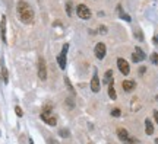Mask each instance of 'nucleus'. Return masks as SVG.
Here are the masks:
<instances>
[{
	"label": "nucleus",
	"mask_w": 158,
	"mask_h": 144,
	"mask_svg": "<svg viewBox=\"0 0 158 144\" xmlns=\"http://www.w3.org/2000/svg\"><path fill=\"white\" fill-rule=\"evenodd\" d=\"M16 10H18V15H19V19L22 21L23 23H32L34 22V10L31 9V6L27 3V2H18L16 5Z\"/></svg>",
	"instance_id": "f257e3e1"
},
{
	"label": "nucleus",
	"mask_w": 158,
	"mask_h": 144,
	"mask_svg": "<svg viewBox=\"0 0 158 144\" xmlns=\"http://www.w3.org/2000/svg\"><path fill=\"white\" fill-rule=\"evenodd\" d=\"M117 135H118V138L122 140L124 144H138V140L132 138V137L129 135V133H127L124 128H117Z\"/></svg>",
	"instance_id": "f03ea898"
},
{
	"label": "nucleus",
	"mask_w": 158,
	"mask_h": 144,
	"mask_svg": "<svg viewBox=\"0 0 158 144\" xmlns=\"http://www.w3.org/2000/svg\"><path fill=\"white\" fill-rule=\"evenodd\" d=\"M76 13H78V16L81 18V19H84V21H86V19H89L91 18L89 7H86L85 5H78V7H76Z\"/></svg>",
	"instance_id": "7ed1b4c3"
},
{
	"label": "nucleus",
	"mask_w": 158,
	"mask_h": 144,
	"mask_svg": "<svg viewBox=\"0 0 158 144\" xmlns=\"http://www.w3.org/2000/svg\"><path fill=\"white\" fill-rule=\"evenodd\" d=\"M68 50H69V44H64L62 48L60 56L57 57V63H59V67H60V68H66V54H68Z\"/></svg>",
	"instance_id": "20e7f679"
},
{
	"label": "nucleus",
	"mask_w": 158,
	"mask_h": 144,
	"mask_svg": "<svg viewBox=\"0 0 158 144\" xmlns=\"http://www.w3.org/2000/svg\"><path fill=\"white\" fill-rule=\"evenodd\" d=\"M38 77L41 80H45L47 79V66H45V60L43 57L38 58Z\"/></svg>",
	"instance_id": "39448f33"
},
{
	"label": "nucleus",
	"mask_w": 158,
	"mask_h": 144,
	"mask_svg": "<svg viewBox=\"0 0 158 144\" xmlns=\"http://www.w3.org/2000/svg\"><path fill=\"white\" fill-rule=\"evenodd\" d=\"M94 53H95V57L98 58V60H102V58L106 57L107 48H106V45L102 44V42H98V44L95 45V50H94Z\"/></svg>",
	"instance_id": "423d86ee"
},
{
	"label": "nucleus",
	"mask_w": 158,
	"mask_h": 144,
	"mask_svg": "<svg viewBox=\"0 0 158 144\" xmlns=\"http://www.w3.org/2000/svg\"><path fill=\"white\" fill-rule=\"evenodd\" d=\"M117 67L118 70L122 72V74H124V76H127L130 72V67H129V63L124 60V58H118L117 60Z\"/></svg>",
	"instance_id": "0eeeda50"
},
{
	"label": "nucleus",
	"mask_w": 158,
	"mask_h": 144,
	"mask_svg": "<svg viewBox=\"0 0 158 144\" xmlns=\"http://www.w3.org/2000/svg\"><path fill=\"white\" fill-rule=\"evenodd\" d=\"M147 58V56H145V53L139 48V47H136L135 48V53L132 54V60L135 61V63H139V61H143Z\"/></svg>",
	"instance_id": "6e6552de"
},
{
	"label": "nucleus",
	"mask_w": 158,
	"mask_h": 144,
	"mask_svg": "<svg viewBox=\"0 0 158 144\" xmlns=\"http://www.w3.org/2000/svg\"><path fill=\"white\" fill-rule=\"evenodd\" d=\"M41 119H43L45 124H48V125H56L57 124L56 116L50 115V114H45V112H41Z\"/></svg>",
	"instance_id": "1a4fd4ad"
},
{
	"label": "nucleus",
	"mask_w": 158,
	"mask_h": 144,
	"mask_svg": "<svg viewBox=\"0 0 158 144\" xmlns=\"http://www.w3.org/2000/svg\"><path fill=\"white\" fill-rule=\"evenodd\" d=\"M91 89H92V92H100V79H98V74L97 72L94 73V77L91 80Z\"/></svg>",
	"instance_id": "9d476101"
},
{
	"label": "nucleus",
	"mask_w": 158,
	"mask_h": 144,
	"mask_svg": "<svg viewBox=\"0 0 158 144\" xmlns=\"http://www.w3.org/2000/svg\"><path fill=\"white\" fill-rule=\"evenodd\" d=\"M122 86H123L124 92H132V90L135 89V82H133V80H123Z\"/></svg>",
	"instance_id": "9b49d317"
},
{
	"label": "nucleus",
	"mask_w": 158,
	"mask_h": 144,
	"mask_svg": "<svg viewBox=\"0 0 158 144\" xmlns=\"http://www.w3.org/2000/svg\"><path fill=\"white\" fill-rule=\"evenodd\" d=\"M0 35L3 42H6V16H2V22H0Z\"/></svg>",
	"instance_id": "f8f14e48"
},
{
	"label": "nucleus",
	"mask_w": 158,
	"mask_h": 144,
	"mask_svg": "<svg viewBox=\"0 0 158 144\" xmlns=\"http://www.w3.org/2000/svg\"><path fill=\"white\" fill-rule=\"evenodd\" d=\"M113 77H114V74H113V70H107L106 72V74H104V84H110V83H113Z\"/></svg>",
	"instance_id": "ddd939ff"
},
{
	"label": "nucleus",
	"mask_w": 158,
	"mask_h": 144,
	"mask_svg": "<svg viewBox=\"0 0 158 144\" xmlns=\"http://www.w3.org/2000/svg\"><path fill=\"white\" fill-rule=\"evenodd\" d=\"M145 131H147L148 135H152L154 134V125L149 119H145Z\"/></svg>",
	"instance_id": "4468645a"
},
{
	"label": "nucleus",
	"mask_w": 158,
	"mask_h": 144,
	"mask_svg": "<svg viewBox=\"0 0 158 144\" xmlns=\"http://www.w3.org/2000/svg\"><path fill=\"white\" fill-rule=\"evenodd\" d=\"M117 9H118V13H120V18H122V19H124L126 22H130V21H132L129 15H127V13H124V12H123V9H122V6H120V5L117 6Z\"/></svg>",
	"instance_id": "2eb2a0df"
},
{
	"label": "nucleus",
	"mask_w": 158,
	"mask_h": 144,
	"mask_svg": "<svg viewBox=\"0 0 158 144\" xmlns=\"http://www.w3.org/2000/svg\"><path fill=\"white\" fill-rule=\"evenodd\" d=\"M108 96H110L113 100L117 98V93H116V90H114V84L113 83L108 84Z\"/></svg>",
	"instance_id": "dca6fc26"
},
{
	"label": "nucleus",
	"mask_w": 158,
	"mask_h": 144,
	"mask_svg": "<svg viewBox=\"0 0 158 144\" xmlns=\"http://www.w3.org/2000/svg\"><path fill=\"white\" fill-rule=\"evenodd\" d=\"M2 80H3V83L5 84H7V82H9V77H7V70H6L5 66L2 67Z\"/></svg>",
	"instance_id": "f3484780"
},
{
	"label": "nucleus",
	"mask_w": 158,
	"mask_h": 144,
	"mask_svg": "<svg viewBox=\"0 0 158 144\" xmlns=\"http://www.w3.org/2000/svg\"><path fill=\"white\" fill-rule=\"evenodd\" d=\"M132 100H133V102H132V109H133V111H135V109L138 111V109L141 108V105L138 103V100H139V99H138V98H133Z\"/></svg>",
	"instance_id": "a211bd4d"
},
{
	"label": "nucleus",
	"mask_w": 158,
	"mask_h": 144,
	"mask_svg": "<svg viewBox=\"0 0 158 144\" xmlns=\"http://www.w3.org/2000/svg\"><path fill=\"white\" fill-rule=\"evenodd\" d=\"M59 134H60L62 137H64V138H68L69 135H70V133H69V130H66V128H62V130L59 131Z\"/></svg>",
	"instance_id": "6ab92c4d"
},
{
	"label": "nucleus",
	"mask_w": 158,
	"mask_h": 144,
	"mask_svg": "<svg viewBox=\"0 0 158 144\" xmlns=\"http://www.w3.org/2000/svg\"><path fill=\"white\" fill-rule=\"evenodd\" d=\"M64 83H66V86H68V89L70 90V92H73V86H72V83H70L69 77H66V76H64Z\"/></svg>",
	"instance_id": "aec40b11"
},
{
	"label": "nucleus",
	"mask_w": 158,
	"mask_h": 144,
	"mask_svg": "<svg viewBox=\"0 0 158 144\" xmlns=\"http://www.w3.org/2000/svg\"><path fill=\"white\" fill-rule=\"evenodd\" d=\"M66 12H68L69 16H72V2H68V3H66Z\"/></svg>",
	"instance_id": "412c9836"
},
{
	"label": "nucleus",
	"mask_w": 158,
	"mask_h": 144,
	"mask_svg": "<svg viewBox=\"0 0 158 144\" xmlns=\"http://www.w3.org/2000/svg\"><path fill=\"white\" fill-rule=\"evenodd\" d=\"M151 61H152L154 64H158V54L157 53H152V54H151Z\"/></svg>",
	"instance_id": "4be33fe9"
},
{
	"label": "nucleus",
	"mask_w": 158,
	"mask_h": 144,
	"mask_svg": "<svg viewBox=\"0 0 158 144\" xmlns=\"http://www.w3.org/2000/svg\"><path fill=\"white\" fill-rule=\"evenodd\" d=\"M135 37L139 39V41H143V35H142V32L139 31V29H136L135 31Z\"/></svg>",
	"instance_id": "5701e85b"
},
{
	"label": "nucleus",
	"mask_w": 158,
	"mask_h": 144,
	"mask_svg": "<svg viewBox=\"0 0 158 144\" xmlns=\"http://www.w3.org/2000/svg\"><path fill=\"white\" fill-rule=\"evenodd\" d=\"M15 112H16V115H18V116H22V115H23L22 109H21L19 106H16V108H15Z\"/></svg>",
	"instance_id": "b1692460"
},
{
	"label": "nucleus",
	"mask_w": 158,
	"mask_h": 144,
	"mask_svg": "<svg viewBox=\"0 0 158 144\" xmlns=\"http://www.w3.org/2000/svg\"><path fill=\"white\" fill-rule=\"evenodd\" d=\"M111 115L113 116H120V109H117V108L113 109V111H111Z\"/></svg>",
	"instance_id": "393cba45"
},
{
	"label": "nucleus",
	"mask_w": 158,
	"mask_h": 144,
	"mask_svg": "<svg viewBox=\"0 0 158 144\" xmlns=\"http://www.w3.org/2000/svg\"><path fill=\"white\" fill-rule=\"evenodd\" d=\"M66 103H68V105H69V108H73V106H75L73 100L70 99V98H69V99H66Z\"/></svg>",
	"instance_id": "a878e982"
},
{
	"label": "nucleus",
	"mask_w": 158,
	"mask_h": 144,
	"mask_svg": "<svg viewBox=\"0 0 158 144\" xmlns=\"http://www.w3.org/2000/svg\"><path fill=\"white\" fill-rule=\"evenodd\" d=\"M100 32H101V33H107V28H106L104 25H101V26H100Z\"/></svg>",
	"instance_id": "bb28decb"
},
{
	"label": "nucleus",
	"mask_w": 158,
	"mask_h": 144,
	"mask_svg": "<svg viewBox=\"0 0 158 144\" xmlns=\"http://www.w3.org/2000/svg\"><path fill=\"white\" fill-rule=\"evenodd\" d=\"M154 118H155V122L158 124V111H154Z\"/></svg>",
	"instance_id": "cd10ccee"
},
{
	"label": "nucleus",
	"mask_w": 158,
	"mask_h": 144,
	"mask_svg": "<svg viewBox=\"0 0 158 144\" xmlns=\"http://www.w3.org/2000/svg\"><path fill=\"white\" fill-rule=\"evenodd\" d=\"M48 144H59L54 138H48Z\"/></svg>",
	"instance_id": "c85d7f7f"
},
{
	"label": "nucleus",
	"mask_w": 158,
	"mask_h": 144,
	"mask_svg": "<svg viewBox=\"0 0 158 144\" xmlns=\"http://www.w3.org/2000/svg\"><path fill=\"white\" fill-rule=\"evenodd\" d=\"M29 144H34V141H32V140H29Z\"/></svg>",
	"instance_id": "c756f323"
},
{
	"label": "nucleus",
	"mask_w": 158,
	"mask_h": 144,
	"mask_svg": "<svg viewBox=\"0 0 158 144\" xmlns=\"http://www.w3.org/2000/svg\"><path fill=\"white\" fill-rule=\"evenodd\" d=\"M155 144H158V138H157V140H155Z\"/></svg>",
	"instance_id": "7c9ffc66"
},
{
	"label": "nucleus",
	"mask_w": 158,
	"mask_h": 144,
	"mask_svg": "<svg viewBox=\"0 0 158 144\" xmlns=\"http://www.w3.org/2000/svg\"><path fill=\"white\" fill-rule=\"evenodd\" d=\"M157 44H158V35H157Z\"/></svg>",
	"instance_id": "2f4dec72"
},
{
	"label": "nucleus",
	"mask_w": 158,
	"mask_h": 144,
	"mask_svg": "<svg viewBox=\"0 0 158 144\" xmlns=\"http://www.w3.org/2000/svg\"><path fill=\"white\" fill-rule=\"evenodd\" d=\"M157 100H158V96H157Z\"/></svg>",
	"instance_id": "473e14b6"
}]
</instances>
